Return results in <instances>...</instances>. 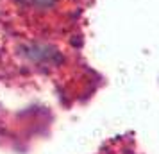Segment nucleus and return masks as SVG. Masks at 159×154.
Returning a JSON list of instances; mask_svg holds the SVG:
<instances>
[{"label":"nucleus","instance_id":"1","mask_svg":"<svg viewBox=\"0 0 159 154\" xmlns=\"http://www.w3.org/2000/svg\"><path fill=\"white\" fill-rule=\"evenodd\" d=\"M23 4V7H29L30 11H38V13H43V11H50L59 4V0H20Z\"/></svg>","mask_w":159,"mask_h":154}]
</instances>
